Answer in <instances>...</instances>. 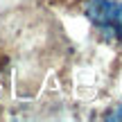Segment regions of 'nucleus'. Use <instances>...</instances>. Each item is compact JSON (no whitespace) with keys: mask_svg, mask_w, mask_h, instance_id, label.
<instances>
[{"mask_svg":"<svg viewBox=\"0 0 122 122\" xmlns=\"http://www.w3.org/2000/svg\"><path fill=\"white\" fill-rule=\"evenodd\" d=\"M86 16L106 39L122 41V2H115V0H88Z\"/></svg>","mask_w":122,"mask_h":122,"instance_id":"obj_1","label":"nucleus"},{"mask_svg":"<svg viewBox=\"0 0 122 122\" xmlns=\"http://www.w3.org/2000/svg\"><path fill=\"white\" fill-rule=\"evenodd\" d=\"M106 120H122V104L115 106L113 111H109V113H106Z\"/></svg>","mask_w":122,"mask_h":122,"instance_id":"obj_2","label":"nucleus"}]
</instances>
